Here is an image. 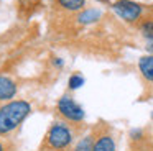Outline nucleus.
I'll return each instance as SVG.
<instances>
[{"label": "nucleus", "instance_id": "2eb2a0df", "mask_svg": "<svg viewBox=\"0 0 153 151\" xmlns=\"http://www.w3.org/2000/svg\"><path fill=\"white\" fill-rule=\"evenodd\" d=\"M64 151H68V150H64Z\"/></svg>", "mask_w": 153, "mask_h": 151}, {"label": "nucleus", "instance_id": "f257e3e1", "mask_svg": "<svg viewBox=\"0 0 153 151\" xmlns=\"http://www.w3.org/2000/svg\"><path fill=\"white\" fill-rule=\"evenodd\" d=\"M31 113V105L27 100H10L0 107V135L15 131Z\"/></svg>", "mask_w": 153, "mask_h": 151}, {"label": "nucleus", "instance_id": "0eeeda50", "mask_svg": "<svg viewBox=\"0 0 153 151\" xmlns=\"http://www.w3.org/2000/svg\"><path fill=\"white\" fill-rule=\"evenodd\" d=\"M92 151H117L115 141L110 135H100L96 141H94Z\"/></svg>", "mask_w": 153, "mask_h": 151}, {"label": "nucleus", "instance_id": "6e6552de", "mask_svg": "<svg viewBox=\"0 0 153 151\" xmlns=\"http://www.w3.org/2000/svg\"><path fill=\"white\" fill-rule=\"evenodd\" d=\"M100 15H102V12L97 10V8H86L79 13L77 20H79V23H82V25H87V23L97 21V20L100 18Z\"/></svg>", "mask_w": 153, "mask_h": 151}, {"label": "nucleus", "instance_id": "4468645a", "mask_svg": "<svg viewBox=\"0 0 153 151\" xmlns=\"http://www.w3.org/2000/svg\"><path fill=\"white\" fill-rule=\"evenodd\" d=\"M152 118H153V113H152Z\"/></svg>", "mask_w": 153, "mask_h": 151}, {"label": "nucleus", "instance_id": "423d86ee", "mask_svg": "<svg viewBox=\"0 0 153 151\" xmlns=\"http://www.w3.org/2000/svg\"><path fill=\"white\" fill-rule=\"evenodd\" d=\"M138 71L146 82L153 84V54H145L138 59Z\"/></svg>", "mask_w": 153, "mask_h": 151}, {"label": "nucleus", "instance_id": "f8f14e48", "mask_svg": "<svg viewBox=\"0 0 153 151\" xmlns=\"http://www.w3.org/2000/svg\"><path fill=\"white\" fill-rule=\"evenodd\" d=\"M84 77L81 74H73L69 77V81H68V87H69V90H77L79 87H82L84 85Z\"/></svg>", "mask_w": 153, "mask_h": 151}, {"label": "nucleus", "instance_id": "20e7f679", "mask_svg": "<svg viewBox=\"0 0 153 151\" xmlns=\"http://www.w3.org/2000/svg\"><path fill=\"white\" fill-rule=\"evenodd\" d=\"M112 10L127 23H137L145 13V7L133 0H117L112 3Z\"/></svg>", "mask_w": 153, "mask_h": 151}, {"label": "nucleus", "instance_id": "1a4fd4ad", "mask_svg": "<svg viewBox=\"0 0 153 151\" xmlns=\"http://www.w3.org/2000/svg\"><path fill=\"white\" fill-rule=\"evenodd\" d=\"M140 35L145 38V43H153V18H145L138 25Z\"/></svg>", "mask_w": 153, "mask_h": 151}, {"label": "nucleus", "instance_id": "9d476101", "mask_svg": "<svg viewBox=\"0 0 153 151\" xmlns=\"http://www.w3.org/2000/svg\"><path fill=\"white\" fill-rule=\"evenodd\" d=\"M61 8L68 12H81L86 7V0H56Z\"/></svg>", "mask_w": 153, "mask_h": 151}, {"label": "nucleus", "instance_id": "9b49d317", "mask_svg": "<svg viewBox=\"0 0 153 151\" xmlns=\"http://www.w3.org/2000/svg\"><path fill=\"white\" fill-rule=\"evenodd\" d=\"M94 141H96V138H94L91 133L89 135H84V136L76 143V146H74L73 151H92Z\"/></svg>", "mask_w": 153, "mask_h": 151}, {"label": "nucleus", "instance_id": "f03ea898", "mask_svg": "<svg viewBox=\"0 0 153 151\" xmlns=\"http://www.w3.org/2000/svg\"><path fill=\"white\" fill-rule=\"evenodd\" d=\"M73 140H74L73 130L63 120V121H54L50 127V130L46 133V138H45V143L53 151H64L71 146Z\"/></svg>", "mask_w": 153, "mask_h": 151}, {"label": "nucleus", "instance_id": "39448f33", "mask_svg": "<svg viewBox=\"0 0 153 151\" xmlns=\"http://www.w3.org/2000/svg\"><path fill=\"white\" fill-rule=\"evenodd\" d=\"M18 92V85L15 79L8 77V76H0V102H10L15 98Z\"/></svg>", "mask_w": 153, "mask_h": 151}, {"label": "nucleus", "instance_id": "ddd939ff", "mask_svg": "<svg viewBox=\"0 0 153 151\" xmlns=\"http://www.w3.org/2000/svg\"><path fill=\"white\" fill-rule=\"evenodd\" d=\"M0 151H7V146H5V143L2 140H0Z\"/></svg>", "mask_w": 153, "mask_h": 151}, {"label": "nucleus", "instance_id": "7ed1b4c3", "mask_svg": "<svg viewBox=\"0 0 153 151\" xmlns=\"http://www.w3.org/2000/svg\"><path fill=\"white\" fill-rule=\"evenodd\" d=\"M56 110L64 120L71 121V123H81V121L86 118V112H84V108L68 94H64L63 97L58 100Z\"/></svg>", "mask_w": 153, "mask_h": 151}]
</instances>
